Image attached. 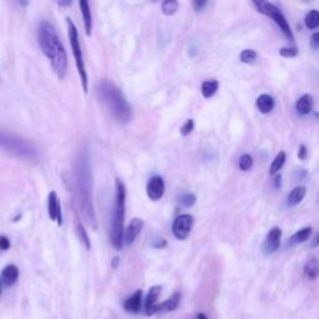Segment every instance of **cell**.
Returning a JSON list of instances; mask_svg holds the SVG:
<instances>
[{
    "label": "cell",
    "mask_w": 319,
    "mask_h": 319,
    "mask_svg": "<svg viewBox=\"0 0 319 319\" xmlns=\"http://www.w3.org/2000/svg\"><path fill=\"white\" fill-rule=\"evenodd\" d=\"M118 264H119V258L116 257V258H114L113 261V267H118Z\"/></svg>",
    "instance_id": "b9f144b4"
},
{
    "label": "cell",
    "mask_w": 319,
    "mask_h": 319,
    "mask_svg": "<svg viewBox=\"0 0 319 319\" xmlns=\"http://www.w3.org/2000/svg\"><path fill=\"white\" fill-rule=\"evenodd\" d=\"M295 109L300 115H308L313 110V97L310 95L305 94L295 103Z\"/></svg>",
    "instance_id": "ac0fdd59"
},
{
    "label": "cell",
    "mask_w": 319,
    "mask_h": 319,
    "mask_svg": "<svg viewBox=\"0 0 319 319\" xmlns=\"http://www.w3.org/2000/svg\"><path fill=\"white\" fill-rule=\"evenodd\" d=\"M19 278V269L15 264H9L2 271V283L5 287H12Z\"/></svg>",
    "instance_id": "5bb4252c"
},
{
    "label": "cell",
    "mask_w": 319,
    "mask_h": 319,
    "mask_svg": "<svg viewBox=\"0 0 319 319\" xmlns=\"http://www.w3.org/2000/svg\"><path fill=\"white\" fill-rule=\"evenodd\" d=\"M146 193L152 201H159L165 194V181L161 176H154L150 178L146 186Z\"/></svg>",
    "instance_id": "30bf717a"
},
{
    "label": "cell",
    "mask_w": 319,
    "mask_h": 319,
    "mask_svg": "<svg viewBox=\"0 0 319 319\" xmlns=\"http://www.w3.org/2000/svg\"><path fill=\"white\" fill-rule=\"evenodd\" d=\"M310 235H312V228L310 227L302 228V230H299L297 233H294V235L292 236V238L288 241L287 245L288 246H294V245H298V243L305 242V241L309 240Z\"/></svg>",
    "instance_id": "ffe728a7"
},
{
    "label": "cell",
    "mask_w": 319,
    "mask_h": 319,
    "mask_svg": "<svg viewBox=\"0 0 319 319\" xmlns=\"http://www.w3.org/2000/svg\"><path fill=\"white\" fill-rule=\"evenodd\" d=\"M196 319H208L206 317V314H203V313H198V314L196 315Z\"/></svg>",
    "instance_id": "f35d334b"
},
{
    "label": "cell",
    "mask_w": 319,
    "mask_h": 319,
    "mask_svg": "<svg viewBox=\"0 0 319 319\" xmlns=\"http://www.w3.org/2000/svg\"><path fill=\"white\" fill-rule=\"evenodd\" d=\"M318 246H319V233H318L317 237H315L314 242H313V247H318Z\"/></svg>",
    "instance_id": "ab89813d"
},
{
    "label": "cell",
    "mask_w": 319,
    "mask_h": 319,
    "mask_svg": "<svg viewBox=\"0 0 319 319\" xmlns=\"http://www.w3.org/2000/svg\"><path fill=\"white\" fill-rule=\"evenodd\" d=\"M2 290H3V283H2V279H0V294H2Z\"/></svg>",
    "instance_id": "7bdbcfd3"
},
{
    "label": "cell",
    "mask_w": 319,
    "mask_h": 319,
    "mask_svg": "<svg viewBox=\"0 0 319 319\" xmlns=\"http://www.w3.org/2000/svg\"><path fill=\"white\" fill-rule=\"evenodd\" d=\"M36 36L41 51L50 60L55 74L59 79H64L67 72V55L63 41L54 25L46 20L40 22L36 30Z\"/></svg>",
    "instance_id": "7a4b0ae2"
},
{
    "label": "cell",
    "mask_w": 319,
    "mask_h": 319,
    "mask_svg": "<svg viewBox=\"0 0 319 319\" xmlns=\"http://www.w3.org/2000/svg\"><path fill=\"white\" fill-rule=\"evenodd\" d=\"M180 202L182 206L192 207L194 203H196V196H194L193 193H185L181 196Z\"/></svg>",
    "instance_id": "f546056e"
},
{
    "label": "cell",
    "mask_w": 319,
    "mask_h": 319,
    "mask_svg": "<svg viewBox=\"0 0 319 319\" xmlns=\"http://www.w3.org/2000/svg\"><path fill=\"white\" fill-rule=\"evenodd\" d=\"M80 10H81V17H82V22H84V28H85V33H86L87 36L91 35L92 32V15H91V9H90V4L86 0H81L79 3Z\"/></svg>",
    "instance_id": "9a60e30c"
},
{
    "label": "cell",
    "mask_w": 319,
    "mask_h": 319,
    "mask_svg": "<svg viewBox=\"0 0 319 319\" xmlns=\"http://www.w3.org/2000/svg\"><path fill=\"white\" fill-rule=\"evenodd\" d=\"M76 235L77 237H79V240L81 241L82 245L85 246V248H86V250H90V248H91V245H90L89 236H87V232L85 231V227L81 224L76 226Z\"/></svg>",
    "instance_id": "4316f807"
},
{
    "label": "cell",
    "mask_w": 319,
    "mask_h": 319,
    "mask_svg": "<svg viewBox=\"0 0 319 319\" xmlns=\"http://www.w3.org/2000/svg\"><path fill=\"white\" fill-rule=\"evenodd\" d=\"M161 9H162V13L167 17H171V15L175 14L178 9V3L176 0H167V2H163L161 4Z\"/></svg>",
    "instance_id": "484cf974"
},
{
    "label": "cell",
    "mask_w": 319,
    "mask_h": 319,
    "mask_svg": "<svg viewBox=\"0 0 319 319\" xmlns=\"http://www.w3.org/2000/svg\"><path fill=\"white\" fill-rule=\"evenodd\" d=\"M0 146H3L8 151H12L13 154L27 157V159H33L35 156V149L32 145L15 139L14 136H10L8 134H3V132H0Z\"/></svg>",
    "instance_id": "52a82bcc"
},
{
    "label": "cell",
    "mask_w": 319,
    "mask_h": 319,
    "mask_svg": "<svg viewBox=\"0 0 319 319\" xmlns=\"http://www.w3.org/2000/svg\"><path fill=\"white\" fill-rule=\"evenodd\" d=\"M274 98L268 94H262L257 98V108L262 114H269L274 109Z\"/></svg>",
    "instance_id": "e0dca14e"
},
{
    "label": "cell",
    "mask_w": 319,
    "mask_h": 319,
    "mask_svg": "<svg viewBox=\"0 0 319 319\" xmlns=\"http://www.w3.org/2000/svg\"><path fill=\"white\" fill-rule=\"evenodd\" d=\"M59 5H61V7H69V5H71V3L70 2H65V3L59 2Z\"/></svg>",
    "instance_id": "60d3db41"
},
{
    "label": "cell",
    "mask_w": 319,
    "mask_h": 319,
    "mask_svg": "<svg viewBox=\"0 0 319 319\" xmlns=\"http://www.w3.org/2000/svg\"><path fill=\"white\" fill-rule=\"evenodd\" d=\"M181 302V293L176 292L171 295L168 299H166L165 302L162 303H157L155 304L154 307L150 308L149 310H146V314L147 315H154L156 313H168V312H172L175 310L176 308L178 307Z\"/></svg>",
    "instance_id": "9c48e42d"
},
{
    "label": "cell",
    "mask_w": 319,
    "mask_h": 319,
    "mask_svg": "<svg viewBox=\"0 0 319 319\" xmlns=\"http://www.w3.org/2000/svg\"><path fill=\"white\" fill-rule=\"evenodd\" d=\"M193 129H194L193 120H192V119H188V120L183 124L182 128H181V135H182V136H188V135L193 131Z\"/></svg>",
    "instance_id": "4dcf8cb0"
},
{
    "label": "cell",
    "mask_w": 319,
    "mask_h": 319,
    "mask_svg": "<svg viewBox=\"0 0 319 319\" xmlns=\"http://www.w3.org/2000/svg\"><path fill=\"white\" fill-rule=\"evenodd\" d=\"M100 97L109 109L111 115L119 121V123L128 124L132 118L131 106L124 96L123 91L116 86L110 80H102L100 82Z\"/></svg>",
    "instance_id": "3957f363"
},
{
    "label": "cell",
    "mask_w": 319,
    "mask_h": 319,
    "mask_svg": "<svg viewBox=\"0 0 319 319\" xmlns=\"http://www.w3.org/2000/svg\"><path fill=\"white\" fill-rule=\"evenodd\" d=\"M298 157H299V160H305V157H307V147H305L304 145H300L299 146V150H298Z\"/></svg>",
    "instance_id": "e575fe53"
},
{
    "label": "cell",
    "mask_w": 319,
    "mask_h": 319,
    "mask_svg": "<svg viewBox=\"0 0 319 319\" xmlns=\"http://www.w3.org/2000/svg\"><path fill=\"white\" fill-rule=\"evenodd\" d=\"M253 5L256 7L257 12L271 18L290 41H294V36H293V33L290 30V27L288 24L286 17L282 14V12L276 5L272 4V3L264 2V0H256V2H253Z\"/></svg>",
    "instance_id": "8992f818"
},
{
    "label": "cell",
    "mask_w": 319,
    "mask_h": 319,
    "mask_svg": "<svg viewBox=\"0 0 319 319\" xmlns=\"http://www.w3.org/2000/svg\"><path fill=\"white\" fill-rule=\"evenodd\" d=\"M207 5V2H194L193 3V8L196 12H201L204 7Z\"/></svg>",
    "instance_id": "d590c367"
},
{
    "label": "cell",
    "mask_w": 319,
    "mask_h": 319,
    "mask_svg": "<svg viewBox=\"0 0 319 319\" xmlns=\"http://www.w3.org/2000/svg\"><path fill=\"white\" fill-rule=\"evenodd\" d=\"M142 307V290L139 289L128 298L124 303V308L128 310L129 313H139Z\"/></svg>",
    "instance_id": "2e32d148"
},
{
    "label": "cell",
    "mask_w": 319,
    "mask_h": 319,
    "mask_svg": "<svg viewBox=\"0 0 319 319\" xmlns=\"http://www.w3.org/2000/svg\"><path fill=\"white\" fill-rule=\"evenodd\" d=\"M219 86L220 84L217 80H207V81H203L201 86L202 96H203L204 98L212 97V96L216 94L217 90H219Z\"/></svg>",
    "instance_id": "603a6c76"
},
{
    "label": "cell",
    "mask_w": 319,
    "mask_h": 319,
    "mask_svg": "<svg viewBox=\"0 0 319 319\" xmlns=\"http://www.w3.org/2000/svg\"><path fill=\"white\" fill-rule=\"evenodd\" d=\"M66 24H67V35H69L70 46H71V51L75 59V64H76L77 71H79L80 79H81L82 90H84L85 94H87V92H89V76H87L84 56H82L81 45H80L79 32H77L76 25L72 23V20L70 19V18H67L66 19Z\"/></svg>",
    "instance_id": "5b68a950"
},
{
    "label": "cell",
    "mask_w": 319,
    "mask_h": 319,
    "mask_svg": "<svg viewBox=\"0 0 319 319\" xmlns=\"http://www.w3.org/2000/svg\"><path fill=\"white\" fill-rule=\"evenodd\" d=\"M305 27L310 30L317 29L319 27V12L318 10H310L307 15H305Z\"/></svg>",
    "instance_id": "cb8c5ba5"
},
{
    "label": "cell",
    "mask_w": 319,
    "mask_h": 319,
    "mask_svg": "<svg viewBox=\"0 0 319 319\" xmlns=\"http://www.w3.org/2000/svg\"><path fill=\"white\" fill-rule=\"evenodd\" d=\"M125 202H126V187L121 180H116L115 203H114L113 219H111L110 238L115 250L121 251L124 247V220H125Z\"/></svg>",
    "instance_id": "277c9868"
},
{
    "label": "cell",
    "mask_w": 319,
    "mask_h": 319,
    "mask_svg": "<svg viewBox=\"0 0 319 319\" xmlns=\"http://www.w3.org/2000/svg\"><path fill=\"white\" fill-rule=\"evenodd\" d=\"M310 46L313 49H318L319 48V33H314L310 38Z\"/></svg>",
    "instance_id": "836d02e7"
},
{
    "label": "cell",
    "mask_w": 319,
    "mask_h": 319,
    "mask_svg": "<svg viewBox=\"0 0 319 319\" xmlns=\"http://www.w3.org/2000/svg\"><path fill=\"white\" fill-rule=\"evenodd\" d=\"M166 245H167V242H166L165 240H159V242L154 243L155 248H163Z\"/></svg>",
    "instance_id": "74e56055"
},
{
    "label": "cell",
    "mask_w": 319,
    "mask_h": 319,
    "mask_svg": "<svg viewBox=\"0 0 319 319\" xmlns=\"http://www.w3.org/2000/svg\"><path fill=\"white\" fill-rule=\"evenodd\" d=\"M48 208L49 217L51 221L58 222L59 226L63 225V212H61V204L59 201L58 193L55 191H51L48 197Z\"/></svg>",
    "instance_id": "8fae6325"
},
{
    "label": "cell",
    "mask_w": 319,
    "mask_h": 319,
    "mask_svg": "<svg viewBox=\"0 0 319 319\" xmlns=\"http://www.w3.org/2000/svg\"><path fill=\"white\" fill-rule=\"evenodd\" d=\"M304 274L308 279L313 281L319 276V261L317 258H310L304 266Z\"/></svg>",
    "instance_id": "7402d4cb"
},
{
    "label": "cell",
    "mask_w": 319,
    "mask_h": 319,
    "mask_svg": "<svg viewBox=\"0 0 319 319\" xmlns=\"http://www.w3.org/2000/svg\"><path fill=\"white\" fill-rule=\"evenodd\" d=\"M161 290H162L161 286H154L150 288L149 293L146 295V299H145V312L154 307L155 304H157V299H159L161 294Z\"/></svg>",
    "instance_id": "d6986e66"
},
{
    "label": "cell",
    "mask_w": 319,
    "mask_h": 319,
    "mask_svg": "<svg viewBox=\"0 0 319 319\" xmlns=\"http://www.w3.org/2000/svg\"><path fill=\"white\" fill-rule=\"evenodd\" d=\"M281 183H282V176L281 175H277L274 177V187L279 188L281 187Z\"/></svg>",
    "instance_id": "8d00e7d4"
},
{
    "label": "cell",
    "mask_w": 319,
    "mask_h": 319,
    "mask_svg": "<svg viewBox=\"0 0 319 319\" xmlns=\"http://www.w3.org/2000/svg\"><path fill=\"white\" fill-rule=\"evenodd\" d=\"M305 193H307V190H305L304 186L295 187L294 190L290 192L289 196H288V206H297L298 203H300L303 201V198L305 197Z\"/></svg>",
    "instance_id": "44dd1931"
},
{
    "label": "cell",
    "mask_w": 319,
    "mask_h": 319,
    "mask_svg": "<svg viewBox=\"0 0 319 319\" xmlns=\"http://www.w3.org/2000/svg\"><path fill=\"white\" fill-rule=\"evenodd\" d=\"M193 216L185 214L178 216L172 225V233L177 240L185 241L190 236L192 227H193Z\"/></svg>",
    "instance_id": "ba28073f"
},
{
    "label": "cell",
    "mask_w": 319,
    "mask_h": 319,
    "mask_svg": "<svg viewBox=\"0 0 319 319\" xmlns=\"http://www.w3.org/2000/svg\"><path fill=\"white\" fill-rule=\"evenodd\" d=\"M240 59L245 64H253L257 60V53L255 50H252V49H245L241 53Z\"/></svg>",
    "instance_id": "83f0119b"
},
{
    "label": "cell",
    "mask_w": 319,
    "mask_h": 319,
    "mask_svg": "<svg viewBox=\"0 0 319 319\" xmlns=\"http://www.w3.org/2000/svg\"><path fill=\"white\" fill-rule=\"evenodd\" d=\"M282 240V230L279 227H273L267 235L266 241H264L263 250L267 255H272L276 252L281 246Z\"/></svg>",
    "instance_id": "7c38bea8"
},
{
    "label": "cell",
    "mask_w": 319,
    "mask_h": 319,
    "mask_svg": "<svg viewBox=\"0 0 319 319\" xmlns=\"http://www.w3.org/2000/svg\"><path fill=\"white\" fill-rule=\"evenodd\" d=\"M279 54L283 58H295L298 55L297 48H282L279 50Z\"/></svg>",
    "instance_id": "1f68e13d"
},
{
    "label": "cell",
    "mask_w": 319,
    "mask_h": 319,
    "mask_svg": "<svg viewBox=\"0 0 319 319\" xmlns=\"http://www.w3.org/2000/svg\"><path fill=\"white\" fill-rule=\"evenodd\" d=\"M286 159H287L286 152L284 151L279 152V154L276 156V159L273 160V162H272L271 168H269V173H271V175H276V173L278 172L282 167H283L284 162H286Z\"/></svg>",
    "instance_id": "d4e9b609"
},
{
    "label": "cell",
    "mask_w": 319,
    "mask_h": 319,
    "mask_svg": "<svg viewBox=\"0 0 319 319\" xmlns=\"http://www.w3.org/2000/svg\"><path fill=\"white\" fill-rule=\"evenodd\" d=\"M10 248L9 238L5 236H0V251H8Z\"/></svg>",
    "instance_id": "d6a6232c"
},
{
    "label": "cell",
    "mask_w": 319,
    "mask_h": 319,
    "mask_svg": "<svg viewBox=\"0 0 319 319\" xmlns=\"http://www.w3.org/2000/svg\"><path fill=\"white\" fill-rule=\"evenodd\" d=\"M75 188H76L77 202L80 211L85 222L91 230L98 228L97 217L95 214L94 206V186H92V173L90 166L89 155L86 151H82L79 155L75 166Z\"/></svg>",
    "instance_id": "6da1fadb"
},
{
    "label": "cell",
    "mask_w": 319,
    "mask_h": 319,
    "mask_svg": "<svg viewBox=\"0 0 319 319\" xmlns=\"http://www.w3.org/2000/svg\"><path fill=\"white\" fill-rule=\"evenodd\" d=\"M253 166V159L251 155L248 154H245L241 156L240 159V168L242 171H248L251 170V167Z\"/></svg>",
    "instance_id": "f1b7e54d"
},
{
    "label": "cell",
    "mask_w": 319,
    "mask_h": 319,
    "mask_svg": "<svg viewBox=\"0 0 319 319\" xmlns=\"http://www.w3.org/2000/svg\"><path fill=\"white\" fill-rule=\"evenodd\" d=\"M144 221L141 219H134L131 222H130L128 228L125 230V233H124V246H130L131 243L135 242L139 235L141 233L142 228H144Z\"/></svg>",
    "instance_id": "4fadbf2b"
}]
</instances>
